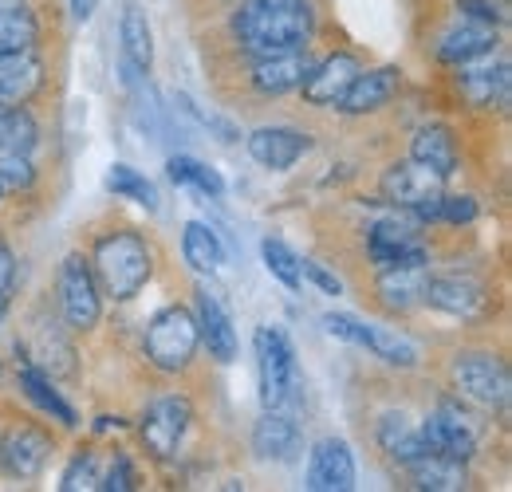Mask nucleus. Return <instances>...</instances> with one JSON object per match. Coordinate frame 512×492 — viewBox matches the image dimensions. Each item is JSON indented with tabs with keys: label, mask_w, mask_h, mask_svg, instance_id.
<instances>
[{
	"label": "nucleus",
	"mask_w": 512,
	"mask_h": 492,
	"mask_svg": "<svg viewBox=\"0 0 512 492\" xmlns=\"http://www.w3.org/2000/svg\"><path fill=\"white\" fill-rule=\"evenodd\" d=\"M312 8L308 0H296V4H245L237 8L233 16V32L241 40L245 52L253 56H276V52H296L312 40Z\"/></svg>",
	"instance_id": "1"
},
{
	"label": "nucleus",
	"mask_w": 512,
	"mask_h": 492,
	"mask_svg": "<svg viewBox=\"0 0 512 492\" xmlns=\"http://www.w3.org/2000/svg\"><path fill=\"white\" fill-rule=\"evenodd\" d=\"M256 378H260V402L264 410H296L300 406V367L288 335L280 327L256 331Z\"/></svg>",
	"instance_id": "2"
},
{
	"label": "nucleus",
	"mask_w": 512,
	"mask_h": 492,
	"mask_svg": "<svg viewBox=\"0 0 512 492\" xmlns=\"http://www.w3.org/2000/svg\"><path fill=\"white\" fill-rule=\"evenodd\" d=\"M150 248L138 233H107L99 245H95V272H99V284L107 288V296L115 300H134L146 280H150Z\"/></svg>",
	"instance_id": "3"
},
{
	"label": "nucleus",
	"mask_w": 512,
	"mask_h": 492,
	"mask_svg": "<svg viewBox=\"0 0 512 492\" xmlns=\"http://www.w3.org/2000/svg\"><path fill=\"white\" fill-rule=\"evenodd\" d=\"M197 343H201V335H197V319H193L186 308H162L154 319H150L146 339H142L146 359H150L158 370H166V374H178V370L190 367Z\"/></svg>",
	"instance_id": "4"
},
{
	"label": "nucleus",
	"mask_w": 512,
	"mask_h": 492,
	"mask_svg": "<svg viewBox=\"0 0 512 492\" xmlns=\"http://www.w3.org/2000/svg\"><path fill=\"white\" fill-rule=\"evenodd\" d=\"M422 441H426L430 453L465 465V461L477 453V422H473L453 398H446V402L422 422Z\"/></svg>",
	"instance_id": "5"
},
{
	"label": "nucleus",
	"mask_w": 512,
	"mask_h": 492,
	"mask_svg": "<svg viewBox=\"0 0 512 492\" xmlns=\"http://www.w3.org/2000/svg\"><path fill=\"white\" fill-rule=\"evenodd\" d=\"M190 402L182 398V394H162V398H154L150 402V410L142 414V445L158 457V461H166V457H174L178 453V445H182V437L190 430Z\"/></svg>",
	"instance_id": "6"
},
{
	"label": "nucleus",
	"mask_w": 512,
	"mask_h": 492,
	"mask_svg": "<svg viewBox=\"0 0 512 492\" xmlns=\"http://www.w3.org/2000/svg\"><path fill=\"white\" fill-rule=\"evenodd\" d=\"M60 304H64L67 323L75 331H91L103 315V300H99V280L95 272L87 268L83 256H67L60 264Z\"/></svg>",
	"instance_id": "7"
},
{
	"label": "nucleus",
	"mask_w": 512,
	"mask_h": 492,
	"mask_svg": "<svg viewBox=\"0 0 512 492\" xmlns=\"http://www.w3.org/2000/svg\"><path fill=\"white\" fill-rule=\"evenodd\" d=\"M453 386L477 406H505L509 402V367L493 355H461L453 363Z\"/></svg>",
	"instance_id": "8"
},
{
	"label": "nucleus",
	"mask_w": 512,
	"mask_h": 492,
	"mask_svg": "<svg viewBox=\"0 0 512 492\" xmlns=\"http://www.w3.org/2000/svg\"><path fill=\"white\" fill-rule=\"evenodd\" d=\"M52 457V437L36 426H16L8 430L4 445H0V469L16 481H32L40 477V469Z\"/></svg>",
	"instance_id": "9"
},
{
	"label": "nucleus",
	"mask_w": 512,
	"mask_h": 492,
	"mask_svg": "<svg viewBox=\"0 0 512 492\" xmlns=\"http://www.w3.org/2000/svg\"><path fill=\"white\" fill-rule=\"evenodd\" d=\"M308 489L312 492H347L355 489V457L347 441L323 437L308 457Z\"/></svg>",
	"instance_id": "10"
},
{
	"label": "nucleus",
	"mask_w": 512,
	"mask_h": 492,
	"mask_svg": "<svg viewBox=\"0 0 512 492\" xmlns=\"http://www.w3.org/2000/svg\"><path fill=\"white\" fill-rule=\"evenodd\" d=\"M493 48H497V24L461 16L457 24H449L446 32H442V40H438V60L461 67V63L485 60Z\"/></svg>",
	"instance_id": "11"
},
{
	"label": "nucleus",
	"mask_w": 512,
	"mask_h": 492,
	"mask_svg": "<svg viewBox=\"0 0 512 492\" xmlns=\"http://www.w3.org/2000/svg\"><path fill=\"white\" fill-rule=\"evenodd\" d=\"M359 71H363L359 60L347 56V52L327 56V60L316 63V67L308 71V79L300 83V87H304V99H308L312 107H339V99L347 95V87L355 83Z\"/></svg>",
	"instance_id": "12"
},
{
	"label": "nucleus",
	"mask_w": 512,
	"mask_h": 492,
	"mask_svg": "<svg viewBox=\"0 0 512 492\" xmlns=\"http://www.w3.org/2000/svg\"><path fill=\"white\" fill-rule=\"evenodd\" d=\"M367 252L379 268H398V264H426V245L410 225L398 221H379L367 233Z\"/></svg>",
	"instance_id": "13"
},
{
	"label": "nucleus",
	"mask_w": 512,
	"mask_h": 492,
	"mask_svg": "<svg viewBox=\"0 0 512 492\" xmlns=\"http://www.w3.org/2000/svg\"><path fill=\"white\" fill-rule=\"evenodd\" d=\"M316 67V60L308 56V48H296V52H276V56H256L253 67V87L260 95H284V91H296L308 71Z\"/></svg>",
	"instance_id": "14"
},
{
	"label": "nucleus",
	"mask_w": 512,
	"mask_h": 492,
	"mask_svg": "<svg viewBox=\"0 0 512 492\" xmlns=\"http://www.w3.org/2000/svg\"><path fill=\"white\" fill-rule=\"evenodd\" d=\"M197 335L209 347V355L217 363H233L237 359V331L229 311L221 308V300L209 288H197Z\"/></svg>",
	"instance_id": "15"
},
{
	"label": "nucleus",
	"mask_w": 512,
	"mask_h": 492,
	"mask_svg": "<svg viewBox=\"0 0 512 492\" xmlns=\"http://www.w3.org/2000/svg\"><path fill=\"white\" fill-rule=\"evenodd\" d=\"M119 40H123V75L127 83H138L142 75H150V63H154V36H150V20L138 4L123 8V20H119Z\"/></svg>",
	"instance_id": "16"
},
{
	"label": "nucleus",
	"mask_w": 512,
	"mask_h": 492,
	"mask_svg": "<svg viewBox=\"0 0 512 492\" xmlns=\"http://www.w3.org/2000/svg\"><path fill=\"white\" fill-rule=\"evenodd\" d=\"M383 193L390 205H402V209H414L418 201H430L442 193V178L434 170H426L422 162H398L390 166L383 178Z\"/></svg>",
	"instance_id": "17"
},
{
	"label": "nucleus",
	"mask_w": 512,
	"mask_h": 492,
	"mask_svg": "<svg viewBox=\"0 0 512 492\" xmlns=\"http://www.w3.org/2000/svg\"><path fill=\"white\" fill-rule=\"evenodd\" d=\"M249 154L264 170H288L308 154V138L288 126H264L249 134Z\"/></svg>",
	"instance_id": "18"
},
{
	"label": "nucleus",
	"mask_w": 512,
	"mask_h": 492,
	"mask_svg": "<svg viewBox=\"0 0 512 492\" xmlns=\"http://www.w3.org/2000/svg\"><path fill=\"white\" fill-rule=\"evenodd\" d=\"M461 67H469L465 75H461V95L473 103V107H497V111H505L509 107V63L501 60L497 67L493 63H481V67H473V63H461Z\"/></svg>",
	"instance_id": "19"
},
{
	"label": "nucleus",
	"mask_w": 512,
	"mask_h": 492,
	"mask_svg": "<svg viewBox=\"0 0 512 492\" xmlns=\"http://www.w3.org/2000/svg\"><path fill=\"white\" fill-rule=\"evenodd\" d=\"M253 449L264 461H292L300 453V426L288 410H268L253 430Z\"/></svg>",
	"instance_id": "20"
},
{
	"label": "nucleus",
	"mask_w": 512,
	"mask_h": 492,
	"mask_svg": "<svg viewBox=\"0 0 512 492\" xmlns=\"http://www.w3.org/2000/svg\"><path fill=\"white\" fill-rule=\"evenodd\" d=\"M426 284H430V268L426 264H398V268H383L379 296H383L386 308L410 311L414 304L426 300Z\"/></svg>",
	"instance_id": "21"
},
{
	"label": "nucleus",
	"mask_w": 512,
	"mask_h": 492,
	"mask_svg": "<svg viewBox=\"0 0 512 492\" xmlns=\"http://www.w3.org/2000/svg\"><path fill=\"white\" fill-rule=\"evenodd\" d=\"M394 91H398V71L394 67H379V71H367V75L359 71L355 83L347 87V95L339 99V107L347 115H367V111H379L383 103H390Z\"/></svg>",
	"instance_id": "22"
},
{
	"label": "nucleus",
	"mask_w": 512,
	"mask_h": 492,
	"mask_svg": "<svg viewBox=\"0 0 512 492\" xmlns=\"http://www.w3.org/2000/svg\"><path fill=\"white\" fill-rule=\"evenodd\" d=\"M44 83V67L32 52L0 56V103H28Z\"/></svg>",
	"instance_id": "23"
},
{
	"label": "nucleus",
	"mask_w": 512,
	"mask_h": 492,
	"mask_svg": "<svg viewBox=\"0 0 512 492\" xmlns=\"http://www.w3.org/2000/svg\"><path fill=\"white\" fill-rule=\"evenodd\" d=\"M426 304H434L438 311H449V315H473L485 304V292L477 280L469 276H430L426 284Z\"/></svg>",
	"instance_id": "24"
},
{
	"label": "nucleus",
	"mask_w": 512,
	"mask_h": 492,
	"mask_svg": "<svg viewBox=\"0 0 512 492\" xmlns=\"http://www.w3.org/2000/svg\"><path fill=\"white\" fill-rule=\"evenodd\" d=\"M410 154H414V162H422V166L434 170L438 178H449L453 166H457V142H453V134H449L446 126H438V123L422 126V130L414 134Z\"/></svg>",
	"instance_id": "25"
},
{
	"label": "nucleus",
	"mask_w": 512,
	"mask_h": 492,
	"mask_svg": "<svg viewBox=\"0 0 512 492\" xmlns=\"http://www.w3.org/2000/svg\"><path fill=\"white\" fill-rule=\"evenodd\" d=\"M379 445H383V453H390L398 465H410L422 453H430L426 441H422V430L406 414H383L379 418Z\"/></svg>",
	"instance_id": "26"
},
{
	"label": "nucleus",
	"mask_w": 512,
	"mask_h": 492,
	"mask_svg": "<svg viewBox=\"0 0 512 492\" xmlns=\"http://www.w3.org/2000/svg\"><path fill=\"white\" fill-rule=\"evenodd\" d=\"M40 40V20L36 12L20 0V4H4L0 8V56L8 52H32Z\"/></svg>",
	"instance_id": "27"
},
{
	"label": "nucleus",
	"mask_w": 512,
	"mask_h": 492,
	"mask_svg": "<svg viewBox=\"0 0 512 492\" xmlns=\"http://www.w3.org/2000/svg\"><path fill=\"white\" fill-rule=\"evenodd\" d=\"M414 485L418 489H430V492H457L465 489V469L461 461H449V457H438V453H422L418 461L406 465Z\"/></svg>",
	"instance_id": "28"
},
{
	"label": "nucleus",
	"mask_w": 512,
	"mask_h": 492,
	"mask_svg": "<svg viewBox=\"0 0 512 492\" xmlns=\"http://www.w3.org/2000/svg\"><path fill=\"white\" fill-rule=\"evenodd\" d=\"M359 347L375 351L383 363L390 367H418V347L410 339H402L398 331H386V327H359Z\"/></svg>",
	"instance_id": "29"
},
{
	"label": "nucleus",
	"mask_w": 512,
	"mask_h": 492,
	"mask_svg": "<svg viewBox=\"0 0 512 492\" xmlns=\"http://www.w3.org/2000/svg\"><path fill=\"white\" fill-rule=\"evenodd\" d=\"M36 119L28 107H0V158L4 154H32L36 146Z\"/></svg>",
	"instance_id": "30"
},
{
	"label": "nucleus",
	"mask_w": 512,
	"mask_h": 492,
	"mask_svg": "<svg viewBox=\"0 0 512 492\" xmlns=\"http://www.w3.org/2000/svg\"><path fill=\"white\" fill-rule=\"evenodd\" d=\"M182 252H186V264H190L193 272H217L221 260H225L217 233H213L209 225H201V221H190V225H186Z\"/></svg>",
	"instance_id": "31"
},
{
	"label": "nucleus",
	"mask_w": 512,
	"mask_h": 492,
	"mask_svg": "<svg viewBox=\"0 0 512 492\" xmlns=\"http://www.w3.org/2000/svg\"><path fill=\"white\" fill-rule=\"evenodd\" d=\"M20 386H24V394H28L44 414H52L60 426H67V430H71V426H79V422H75V410H71L64 398L56 394V386H52V382H48L36 367L20 370Z\"/></svg>",
	"instance_id": "32"
},
{
	"label": "nucleus",
	"mask_w": 512,
	"mask_h": 492,
	"mask_svg": "<svg viewBox=\"0 0 512 492\" xmlns=\"http://www.w3.org/2000/svg\"><path fill=\"white\" fill-rule=\"evenodd\" d=\"M107 189H111L115 197H127L134 205H142L146 213H158V189L146 182L138 170L123 166V162H115V166L107 170Z\"/></svg>",
	"instance_id": "33"
},
{
	"label": "nucleus",
	"mask_w": 512,
	"mask_h": 492,
	"mask_svg": "<svg viewBox=\"0 0 512 492\" xmlns=\"http://www.w3.org/2000/svg\"><path fill=\"white\" fill-rule=\"evenodd\" d=\"M170 178L178 185H190L197 193H205V197H225V182H221V174L217 170H209L205 162H197V158H186V154H178V158H170Z\"/></svg>",
	"instance_id": "34"
},
{
	"label": "nucleus",
	"mask_w": 512,
	"mask_h": 492,
	"mask_svg": "<svg viewBox=\"0 0 512 492\" xmlns=\"http://www.w3.org/2000/svg\"><path fill=\"white\" fill-rule=\"evenodd\" d=\"M260 256H264V268H268L284 288L300 292L304 276H300V256H296L292 248L284 245V241H276V237H268V241L260 245Z\"/></svg>",
	"instance_id": "35"
},
{
	"label": "nucleus",
	"mask_w": 512,
	"mask_h": 492,
	"mask_svg": "<svg viewBox=\"0 0 512 492\" xmlns=\"http://www.w3.org/2000/svg\"><path fill=\"white\" fill-rule=\"evenodd\" d=\"M99 457L95 453H83V457H75L71 465H67L64 481H60V489L64 492H79V489H99Z\"/></svg>",
	"instance_id": "36"
},
{
	"label": "nucleus",
	"mask_w": 512,
	"mask_h": 492,
	"mask_svg": "<svg viewBox=\"0 0 512 492\" xmlns=\"http://www.w3.org/2000/svg\"><path fill=\"white\" fill-rule=\"evenodd\" d=\"M32 182H36V170H32L28 154H4L0 158V185L4 189H28Z\"/></svg>",
	"instance_id": "37"
},
{
	"label": "nucleus",
	"mask_w": 512,
	"mask_h": 492,
	"mask_svg": "<svg viewBox=\"0 0 512 492\" xmlns=\"http://www.w3.org/2000/svg\"><path fill=\"white\" fill-rule=\"evenodd\" d=\"M477 217V201L465 197V193H449L438 201V221H449V225H469Z\"/></svg>",
	"instance_id": "38"
},
{
	"label": "nucleus",
	"mask_w": 512,
	"mask_h": 492,
	"mask_svg": "<svg viewBox=\"0 0 512 492\" xmlns=\"http://www.w3.org/2000/svg\"><path fill=\"white\" fill-rule=\"evenodd\" d=\"M99 489H107V492H127L134 489V469H130V461L127 457H115V465H111V473L99 481Z\"/></svg>",
	"instance_id": "39"
},
{
	"label": "nucleus",
	"mask_w": 512,
	"mask_h": 492,
	"mask_svg": "<svg viewBox=\"0 0 512 492\" xmlns=\"http://www.w3.org/2000/svg\"><path fill=\"white\" fill-rule=\"evenodd\" d=\"M300 276H308V280H312L316 288H323L327 296H339V292H343V284H339L323 264H316V260H300Z\"/></svg>",
	"instance_id": "40"
},
{
	"label": "nucleus",
	"mask_w": 512,
	"mask_h": 492,
	"mask_svg": "<svg viewBox=\"0 0 512 492\" xmlns=\"http://www.w3.org/2000/svg\"><path fill=\"white\" fill-rule=\"evenodd\" d=\"M461 16H473V20H485V24H501L505 12L493 4V0H457Z\"/></svg>",
	"instance_id": "41"
},
{
	"label": "nucleus",
	"mask_w": 512,
	"mask_h": 492,
	"mask_svg": "<svg viewBox=\"0 0 512 492\" xmlns=\"http://www.w3.org/2000/svg\"><path fill=\"white\" fill-rule=\"evenodd\" d=\"M12 276H16V260H12V252L0 245V296L12 288Z\"/></svg>",
	"instance_id": "42"
},
{
	"label": "nucleus",
	"mask_w": 512,
	"mask_h": 492,
	"mask_svg": "<svg viewBox=\"0 0 512 492\" xmlns=\"http://www.w3.org/2000/svg\"><path fill=\"white\" fill-rule=\"evenodd\" d=\"M91 4H95V0H71V16H75V20H87V16H91Z\"/></svg>",
	"instance_id": "43"
},
{
	"label": "nucleus",
	"mask_w": 512,
	"mask_h": 492,
	"mask_svg": "<svg viewBox=\"0 0 512 492\" xmlns=\"http://www.w3.org/2000/svg\"><path fill=\"white\" fill-rule=\"evenodd\" d=\"M260 4H296V0H260Z\"/></svg>",
	"instance_id": "44"
},
{
	"label": "nucleus",
	"mask_w": 512,
	"mask_h": 492,
	"mask_svg": "<svg viewBox=\"0 0 512 492\" xmlns=\"http://www.w3.org/2000/svg\"><path fill=\"white\" fill-rule=\"evenodd\" d=\"M4 308H8V300H4V296H0V323H4Z\"/></svg>",
	"instance_id": "45"
},
{
	"label": "nucleus",
	"mask_w": 512,
	"mask_h": 492,
	"mask_svg": "<svg viewBox=\"0 0 512 492\" xmlns=\"http://www.w3.org/2000/svg\"><path fill=\"white\" fill-rule=\"evenodd\" d=\"M4 4H20V0H0V8H4Z\"/></svg>",
	"instance_id": "46"
},
{
	"label": "nucleus",
	"mask_w": 512,
	"mask_h": 492,
	"mask_svg": "<svg viewBox=\"0 0 512 492\" xmlns=\"http://www.w3.org/2000/svg\"><path fill=\"white\" fill-rule=\"evenodd\" d=\"M0 197H4V185H0Z\"/></svg>",
	"instance_id": "47"
}]
</instances>
